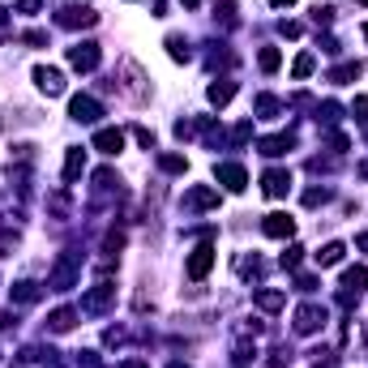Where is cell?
Returning a JSON list of instances; mask_svg holds the SVG:
<instances>
[{
  "mask_svg": "<svg viewBox=\"0 0 368 368\" xmlns=\"http://www.w3.org/2000/svg\"><path fill=\"white\" fill-rule=\"evenodd\" d=\"M77 279H82V253L77 248H65L56 257V266H51V274H47V287L51 291H73Z\"/></svg>",
  "mask_w": 368,
  "mask_h": 368,
  "instance_id": "6da1fadb",
  "label": "cell"
},
{
  "mask_svg": "<svg viewBox=\"0 0 368 368\" xmlns=\"http://www.w3.org/2000/svg\"><path fill=\"white\" fill-rule=\"evenodd\" d=\"M112 304H116V283H108V279L94 283V287L82 296V312H86V317H103Z\"/></svg>",
  "mask_w": 368,
  "mask_h": 368,
  "instance_id": "7a4b0ae2",
  "label": "cell"
},
{
  "mask_svg": "<svg viewBox=\"0 0 368 368\" xmlns=\"http://www.w3.org/2000/svg\"><path fill=\"white\" fill-rule=\"evenodd\" d=\"M364 287H368V266H351V270L343 274V283H338V304L351 308V304L364 296Z\"/></svg>",
  "mask_w": 368,
  "mask_h": 368,
  "instance_id": "3957f363",
  "label": "cell"
},
{
  "mask_svg": "<svg viewBox=\"0 0 368 368\" xmlns=\"http://www.w3.org/2000/svg\"><path fill=\"white\" fill-rule=\"evenodd\" d=\"M215 257H219V253H215V244H197V248L189 253V261H184V274H189L193 283H201L210 270H215Z\"/></svg>",
  "mask_w": 368,
  "mask_h": 368,
  "instance_id": "277c9868",
  "label": "cell"
},
{
  "mask_svg": "<svg viewBox=\"0 0 368 368\" xmlns=\"http://www.w3.org/2000/svg\"><path fill=\"white\" fill-rule=\"evenodd\" d=\"M326 317H330V312H326L322 304H300L291 326H296V334H317V330L326 326Z\"/></svg>",
  "mask_w": 368,
  "mask_h": 368,
  "instance_id": "5b68a950",
  "label": "cell"
},
{
  "mask_svg": "<svg viewBox=\"0 0 368 368\" xmlns=\"http://www.w3.org/2000/svg\"><path fill=\"white\" fill-rule=\"evenodd\" d=\"M69 116H73L77 125H99L103 103H99V99H90V94H73V99H69Z\"/></svg>",
  "mask_w": 368,
  "mask_h": 368,
  "instance_id": "8992f818",
  "label": "cell"
},
{
  "mask_svg": "<svg viewBox=\"0 0 368 368\" xmlns=\"http://www.w3.org/2000/svg\"><path fill=\"white\" fill-rule=\"evenodd\" d=\"M56 22H61L65 30H90V26L99 22V13L86 9V5H65V9L56 13Z\"/></svg>",
  "mask_w": 368,
  "mask_h": 368,
  "instance_id": "52a82bcc",
  "label": "cell"
},
{
  "mask_svg": "<svg viewBox=\"0 0 368 368\" xmlns=\"http://www.w3.org/2000/svg\"><path fill=\"white\" fill-rule=\"evenodd\" d=\"M99 61H103L99 43H77V47H69V65H73L77 73H94V69H99Z\"/></svg>",
  "mask_w": 368,
  "mask_h": 368,
  "instance_id": "ba28073f",
  "label": "cell"
},
{
  "mask_svg": "<svg viewBox=\"0 0 368 368\" xmlns=\"http://www.w3.org/2000/svg\"><path fill=\"white\" fill-rule=\"evenodd\" d=\"M34 86H39L47 99H56V94H65V73L51 69V65H39V69H34Z\"/></svg>",
  "mask_w": 368,
  "mask_h": 368,
  "instance_id": "9c48e42d",
  "label": "cell"
},
{
  "mask_svg": "<svg viewBox=\"0 0 368 368\" xmlns=\"http://www.w3.org/2000/svg\"><path fill=\"white\" fill-rule=\"evenodd\" d=\"M219 205V189L215 184H193L184 193V210H215Z\"/></svg>",
  "mask_w": 368,
  "mask_h": 368,
  "instance_id": "30bf717a",
  "label": "cell"
},
{
  "mask_svg": "<svg viewBox=\"0 0 368 368\" xmlns=\"http://www.w3.org/2000/svg\"><path fill=\"white\" fill-rule=\"evenodd\" d=\"M261 193H266V197H287V193H291V172L270 167L266 176H261Z\"/></svg>",
  "mask_w": 368,
  "mask_h": 368,
  "instance_id": "8fae6325",
  "label": "cell"
},
{
  "mask_svg": "<svg viewBox=\"0 0 368 368\" xmlns=\"http://www.w3.org/2000/svg\"><path fill=\"white\" fill-rule=\"evenodd\" d=\"M261 231H266L270 240H291L296 236V219L291 215H266L261 219Z\"/></svg>",
  "mask_w": 368,
  "mask_h": 368,
  "instance_id": "7c38bea8",
  "label": "cell"
},
{
  "mask_svg": "<svg viewBox=\"0 0 368 368\" xmlns=\"http://www.w3.org/2000/svg\"><path fill=\"white\" fill-rule=\"evenodd\" d=\"M219 184H223L227 193H244V184H248V172H244L240 163H219Z\"/></svg>",
  "mask_w": 368,
  "mask_h": 368,
  "instance_id": "4fadbf2b",
  "label": "cell"
},
{
  "mask_svg": "<svg viewBox=\"0 0 368 368\" xmlns=\"http://www.w3.org/2000/svg\"><path fill=\"white\" fill-rule=\"evenodd\" d=\"M205 99L215 103V108H227V103L236 99V82H231V77H219V82H210V86H205Z\"/></svg>",
  "mask_w": 368,
  "mask_h": 368,
  "instance_id": "5bb4252c",
  "label": "cell"
},
{
  "mask_svg": "<svg viewBox=\"0 0 368 368\" xmlns=\"http://www.w3.org/2000/svg\"><path fill=\"white\" fill-rule=\"evenodd\" d=\"M257 146H261V154H266V159H279V154H287V150L296 146V133H274V137H261Z\"/></svg>",
  "mask_w": 368,
  "mask_h": 368,
  "instance_id": "9a60e30c",
  "label": "cell"
},
{
  "mask_svg": "<svg viewBox=\"0 0 368 368\" xmlns=\"http://www.w3.org/2000/svg\"><path fill=\"white\" fill-rule=\"evenodd\" d=\"M253 304H257L261 312H279V308L287 304V291H279V287H261V291H253Z\"/></svg>",
  "mask_w": 368,
  "mask_h": 368,
  "instance_id": "2e32d148",
  "label": "cell"
},
{
  "mask_svg": "<svg viewBox=\"0 0 368 368\" xmlns=\"http://www.w3.org/2000/svg\"><path fill=\"white\" fill-rule=\"evenodd\" d=\"M94 150L120 154V150H125V133H120V129H99V133H94Z\"/></svg>",
  "mask_w": 368,
  "mask_h": 368,
  "instance_id": "e0dca14e",
  "label": "cell"
},
{
  "mask_svg": "<svg viewBox=\"0 0 368 368\" xmlns=\"http://www.w3.org/2000/svg\"><path fill=\"white\" fill-rule=\"evenodd\" d=\"M73 326H77V308H56V312L47 317V330H51V334H69Z\"/></svg>",
  "mask_w": 368,
  "mask_h": 368,
  "instance_id": "ac0fdd59",
  "label": "cell"
},
{
  "mask_svg": "<svg viewBox=\"0 0 368 368\" xmlns=\"http://www.w3.org/2000/svg\"><path fill=\"white\" fill-rule=\"evenodd\" d=\"M9 296H13V304H34V300L43 296V287H39L34 279H22V283L9 287Z\"/></svg>",
  "mask_w": 368,
  "mask_h": 368,
  "instance_id": "d6986e66",
  "label": "cell"
},
{
  "mask_svg": "<svg viewBox=\"0 0 368 368\" xmlns=\"http://www.w3.org/2000/svg\"><path fill=\"white\" fill-rule=\"evenodd\" d=\"M86 172V150H69L65 154V184H77Z\"/></svg>",
  "mask_w": 368,
  "mask_h": 368,
  "instance_id": "ffe728a7",
  "label": "cell"
},
{
  "mask_svg": "<svg viewBox=\"0 0 368 368\" xmlns=\"http://www.w3.org/2000/svg\"><path fill=\"white\" fill-rule=\"evenodd\" d=\"M343 257H347V244H343V240H330V244L317 253V266H322V270H330V266H338Z\"/></svg>",
  "mask_w": 368,
  "mask_h": 368,
  "instance_id": "44dd1931",
  "label": "cell"
},
{
  "mask_svg": "<svg viewBox=\"0 0 368 368\" xmlns=\"http://www.w3.org/2000/svg\"><path fill=\"white\" fill-rule=\"evenodd\" d=\"M253 112H257L261 120H274V116L283 112V103H279L274 94H257V103H253Z\"/></svg>",
  "mask_w": 368,
  "mask_h": 368,
  "instance_id": "7402d4cb",
  "label": "cell"
},
{
  "mask_svg": "<svg viewBox=\"0 0 368 368\" xmlns=\"http://www.w3.org/2000/svg\"><path fill=\"white\" fill-rule=\"evenodd\" d=\"M360 73H364V65H360V61H347V65L330 69V82H334V86H347V82H355Z\"/></svg>",
  "mask_w": 368,
  "mask_h": 368,
  "instance_id": "603a6c76",
  "label": "cell"
},
{
  "mask_svg": "<svg viewBox=\"0 0 368 368\" xmlns=\"http://www.w3.org/2000/svg\"><path fill=\"white\" fill-rule=\"evenodd\" d=\"M257 65H261V73H279L283 51H279V47H261V51H257Z\"/></svg>",
  "mask_w": 368,
  "mask_h": 368,
  "instance_id": "cb8c5ba5",
  "label": "cell"
},
{
  "mask_svg": "<svg viewBox=\"0 0 368 368\" xmlns=\"http://www.w3.org/2000/svg\"><path fill=\"white\" fill-rule=\"evenodd\" d=\"M167 56H172V61H180V65H189V61H193V47H189L180 34H167Z\"/></svg>",
  "mask_w": 368,
  "mask_h": 368,
  "instance_id": "d4e9b609",
  "label": "cell"
},
{
  "mask_svg": "<svg viewBox=\"0 0 368 368\" xmlns=\"http://www.w3.org/2000/svg\"><path fill=\"white\" fill-rule=\"evenodd\" d=\"M312 69H317V56H312V51H300V56H296V65H291V77H296V82H304Z\"/></svg>",
  "mask_w": 368,
  "mask_h": 368,
  "instance_id": "484cf974",
  "label": "cell"
},
{
  "mask_svg": "<svg viewBox=\"0 0 368 368\" xmlns=\"http://www.w3.org/2000/svg\"><path fill=\"white\" fill-rule=\"evenodd\" d=\"M312 112H317V125H338V116H343V108H338L334 99L317 103V108H312Z\"/></svg>",
  "mask_w": 368,
  "mask_h": 368,
  "instance_id": "4316f807",
  "label": "cell"
},
{
  "mask_svg": "<svg viewBox=\"0 0 368 368\" xmlns=\"http://www.w3.org/2000/svg\"><path fill=\"white\" fill-rule=\"evenodd\" d=\"M159 167L167 176H184L189 172V159H184V154H159Z\"/></svg>",
  "mask_w": 368,
  "mask_h": 368,
  "instance_id": "83f0119b",
  "label": "cell"
},
{
  "mask_svg": "<svg viewBox=\"0 0 368 368\" xmlns=\"http://www.w3.org/2000/svg\"><path fill=\"white\" fill-rule=\"evenodd\" d=\"M120 248H125V231H116V227H112L108 236H103V257L112 261V257H120Z\"/></svg>",
  "mask_w": 368,
  "mask_h": 368,
  "instance_id": "f1b7e54d",
  "label": "cell"
},
{
  "mask_svg": "<svg viewBox=\"0 0 368 368\" xmlns=\"http://www.w3.org/2000/svg\"><path fill=\"white\" fill-rule=\"evenodd\" d=\"M227 141H231L236 150H240V146H248V141H253V120H240V125L227 133Z\"/></svg>",
  "mask_w": 368,
  "mask_h": 368,
  "instance_id": "f546056e",
  "label": "cell"
},
{
  "mask_svg": "<svg viewBox=\"0 0 368 368\" xmlns=\"http://www.w3.org/2000/svg\"><path fill=\"white\" fill-rule=\"evenodd\" d=\"M279 261H283V270H300V261H304V248H300V244H291V248H287V253H283Z\"/></svg>",
  "mask_w": 368,
  "mask_h": 368,
  "instance_id": "4dcf8cb0",
  "label": "cell"
},
{
  "mask_svg": "<svg viewBox=\"0 0 368 368\" xmlns=\"http://www.w3.org/2000/svg\"><path fill=\"white\" fill-rule=\"evenodd\" d=\"M330 201V189H308L304 193V205H326Z\"/></svg>",
  "mask_w": 368,
  "mask_h": 368,
  "instance_id": "1f68e13d",
  "label": "cell"
},
{
  "mask_svg": "<svg viewBox=\"0 0 368 368\" xmlns=\"http://www.w3.org/2000/svg\"><path fill=\"white\" fill-rule=\"evenodd\" d=\"M351 116H355V120H360V125H364V120H368V94H360V99H355V103H351Z\"/></svg>",
  "mask_w": 368,
  "mask_h": 368,
  "instance_id": "d6a6232c",
  "label": "cell"
},
{
  "mask_svg": "<svg viewBox=\"0 0 368 368\" xmlns=\"http://www.w3.org/2000/svg\"><path fill=\"white\" fill-rule=\"evenodd\" d=\"M312 22H317V26H330V22H334V9H330V5H317V9H312Z\"/></svg>",
  "mask_w": 368,
  "mask_h": 368,
  "instance_id": "836d02e7",
  "label": "cell"
},
{
  "mask_svg": "<svg viewBox=\"0 0 368 368\" xmlns=\"http://www.w3.org/2000/svg\"><path fill=\"white\" fill-rule=\"evenodd\" d=\"M257 355V347H248V343H236V364H248Z\"/></svg>",
  "mask_w": 368,
  "mask_h": 368,
  "instance_id": "e575fe53",
  "label": "cell"
},
{
  "mask_svg": "<svg viewBox=\"0 0 368 368\" xmlns=\"http://www.w3.org/2000/svg\"><path fill=\"white\" fill-rule=\"evenodd\" d=\"M77 364H82V368H103L99 351H82V355H77Z\"/></svg>",
  "mask_w": 368,
  "mask_h": 368,
  "instance_id": "d590c367",
  "label": "cell"
},
{
  "mask_svg": "<svg viewBox=\"0 0 368 368\" xmlns=\"http://www.w3.org/2000/svg\"><path fill=\"white\" fill-rule=\"evenodd\" d=\"M296 291H317V279H312V274H300V279H296Z\"/></svg>",
  "mask_w": 368,
  "mask_h": 368,
  "instance_id": "8d00e7d4",
  "label": "cell"
},
{
  "mask_svg": "<svg viewBox=\"0 0 368 368\" xmlns=\"http://www.w3.org/2000/svg\"><path fill=\"white\" fill-rule=\"evenodd\" d=\"M9 26H13V13H9V9H0V43H5V34H9Z\"/></svg>",
  "mask_w": 368,
  "mask_h": 368,
  "instance_id": "74e56055",
  "label": "cell"
},
{
  "mask_svg": "<svg viewBox=\"0 0 368 368\" xmlns=\"http://www.w3.org/2000/svg\"><path fill=\"white\" fill-rule=\"evenodd\" d=\"M279 34H287V39H300V22H279Z\"/></svg>",
  "mask_w": 368,
  "mask_h": 368,
  "instance_id": "f35d334b",
  "label": "cell"
},
{
  "mask_svg": "<svg viewBox=\"0 0 368 368\" xmlns=\"http://www.w3.org/2000/svg\"><path fill=\"white\" fill-rule=\"evenodd\" d=\"M22 39H26V43H30V47H43V43H47V34H43V30H26V34H22Z\"/></svg>",
  "mask_w": 368,
  "mask_h": 368,
  "instance_id": "ab89813d",
  "label": "cell"
},
{
  "mask_svg": "<svg viewBox=\"0 0 368 368\" xmlns=\"http://www.w3.org/2000/svg\"><path fill=\"white\" fill-rule=\"evenodd\" d=\"M133 137H137L146 150H154V133H150V129H133Z\"/></svg>",
  "mask_w": 368,
  "mask_h": 368,
  "instance_id": "60d3db41",
  "label": "cell"
},
{
  "mask_svg": "<svg viewBox=\"0 0 368 368\" xmlns=\"http://www.w3.org/2000/svg\"><path fill=\"white\" fill-rule=\"evenodd\" d=\"M43 0H18V13H39Z\"/></svg>",
  "mask_w": 368,
  "mask_h": 368,
  "instance_id": "b9f144b4",
  "label": "cell"
},
{
  "mask_svg": "<svg viewBox=\"0 0 368 368\" xmlns=\"http://www.w3.org/2000/svg\"><path fill=\"white\" fill-rule=\"evenodd\" d=\"M322 51H326V56H338V39L326 34V39H322Z\"/></svg>",
  "mask_w": 368,
  "mask_h": 368,
  "instance_id": "7bdbcfd3",
  "label": "cell"
},
{
  "mask_svg": "<svg viewBox=\"0 0 368 368\" xmlns=\"http://www.w3.org/2000/svg\"><path fill=\"white\" fill-rule=\"evenodd\" d=\"M330 150H334V154H343V150H347V137H343V133H334V137H330Z\"/></svg>",
  "mask_w": 368,
  "mask_h": 368,
  "instance_id": "ee69618b",
  "label": "cell"
},
{
  "mask_svg": "<svg viewBox=\"0 0 368 368\" xmlns=\"http://www.w3.org/2000/svg\"><path fill=\"white\" fill-rule=\"evenodd\" d=\"M120 368H150V364H146V360H137V355H133V360H125V364H120Z\"/></svg>",
  "mask_w": 368,
  "mask_h": 368,
  "instance_id": "f6af8a7d",
  "label": "cell"
},
{
  "mask_svg": "<svg viewBox=\"0 0 368 368\" xmlns=\"http://www.w3.org/2000/svg\"><path fill=\"white\" fill-rule=\"evenodd\" d=\"M270 5H274V9H287V5H296V0H270Z\"/></svg>",
  "mask_w": 368,
  "mask_h": 368,
  "instance_id": "bcb514c9",
  "label": "cell"
},
{
  "mask_svg": "<svg viewBox=\"0 0 368 368\" xmlns=\"http://www.w3.org/2000/svg\"><path fill=\"white\" fill-rule=\"evenodd\" d=\"M184 5H189V9H197V5H201V0H184Z\"/></svg>",
  "mask_w": 368,
  "mask_h": 368,
  "instance_id": "7dc6e473",
  "label": "cell"
},
{
  "mask_svg": "<svg viewBox=\"0 0 368 368\" xmlns=\"http://www.w3.org/2000/svg\"><path fill=\"white\" fill-rule=\"evenodd\" d=\"M167 368H189V364H167Z\"/></svg>",
  "mask_w": 368,
  "mask_h": 368,
  "instance_id": "c3c4849f",
  "label": "cell"
},
{
  "mask_svg": "<svg viewBox=\"0 0 368 368\" xmlns=\"http://www.w3.org/2000/svg\"><path fill=\"white\" fill-rule=\"evenodd\" d=\"M355 5H364V9H368V0H355Z\"/></svg>",
  "mask_w": 368,
  "mask_h": 368,
  "instance_id": "681fc988",
  "label": "cell"
},
{
  "mask_svg": "<svg viewBox=\"0 0 368 368\" xmlns=\"http://www.w3.org/2000/svg\"><path fill=\"white\" fill-rule=\"evenodd\" d=\"M364 39H368V26H364Z\"/></svg>",
  "mask_w": 368,
  "mask_h": 368,
  "instance_id": "f907efd6",
  "label": "cell"
},
{
  "mask_svg": "<svg viewBox=\"0 0 368 368\" xmlns=\"http://www.w3.org/2000/svg\"><path fill=\"white\" fill-rule=\"evenodd\" d=\"M51 368H61V364H51Z\"/></svg>",
  "mask_w": 368,
  "mask_h": 368,
  "instance_id": "816d5d0a",
  "label": "cell"
}]
</instances>
